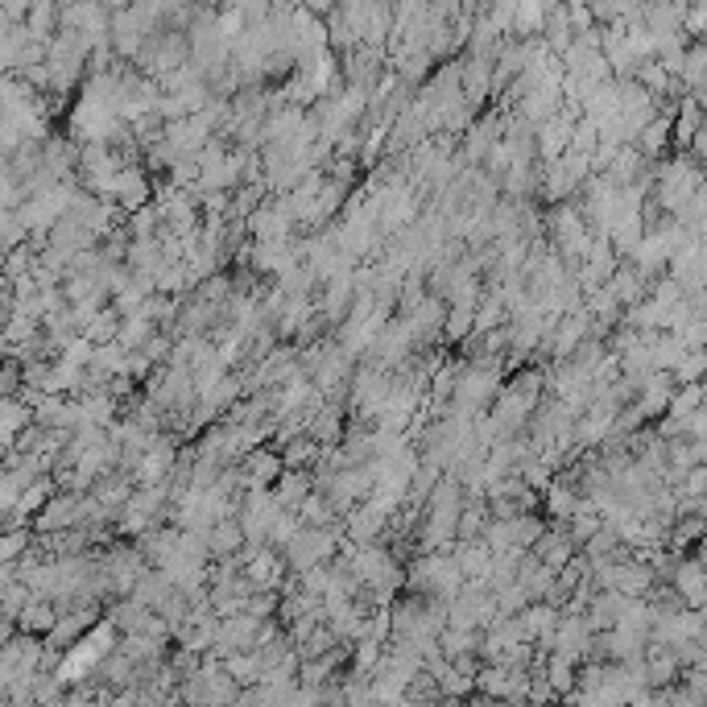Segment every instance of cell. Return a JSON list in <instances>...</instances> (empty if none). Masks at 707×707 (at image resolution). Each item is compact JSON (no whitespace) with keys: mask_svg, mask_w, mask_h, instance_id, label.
<instances>
[{"mask_svg":"<svg viewBox=\"0 0 707 707\" xmlns=\"http://www.w3.org/2000/svg\"><path fill=\"white\" fill-rule=\"evenodd\" d=\"M311 438H314V443H327V438H339V418H335V414H323V418H319V422H314Z\"/></svg>","mask_w":707,"mask_h":707,"instance_id":"4fadbf2b","label":"cell"},{"mask_svg":"<svg viewBox=\"0 0 707 707\" xmlns=\"http://www.w3.org/2000/svg\"><path fill=\"white\" fill-rule=\"evenodd\" d=\"M133 228H137V236H141V240H146L149 236V228H153V211H137V220H133Z\"/></svg>","mask_w":707,"mask_h":707,"instance_id":"e0dca14e","label":"cell"},{"mask_svg":"<svg viewBox=\"0 0 707 707\" xmlns=\"http://www.w3.org/2000/svg\"><path fill=\"white\" fill-rule=\"evenodd\" d=\"M674 583L691 604H704L707 600V567L699 559H683L679 571H674Z\"/></svg>","mask_w":707,"mask_h":707,"instance_id":"7a4b0ae2","label":"cell"},{"mask_svg":"<svg viewBox=\"0 0 707 707\" xmlns=\"http://www.w3.org/2000/svg\"><path fill=\"white\" fill-rule=\"evenodd\" d=\"M282 459H286V472H298V468L307 472L314 459H319V443L314 438H294Z\"/></svg>","mask_w":707,"mask_h":707,"instance_id":"ba28073f","label":"cell"},{"mask_svg":"<svg viewBox=\"0 0 707 707\" xmlns=\"http://www.w3.org/2000/svg\"><path fill=\"white\" fill-rule=\"evenodd\" d=\"M438 707H468L463 699H447V704H438Z\"/></svg>","mask_w":707,"mask_h":707,"instance_id":"ac0fdd59","label":"cell"},{"mask_svg":"<svg viewBox=\"0 0 707 707\" xmlns=\"http://www.w3.org/2000/svg\"><path fill=\"white\" fill-rule=\"evenodd\" d=\"M25 542H29V534H22V530H13V534H9V542H4V559H13V555L22 550Z\"/></svg>","mask_w":707,"mask_h":707,"instance_id":"2e32d148","label":"cell"},{"mask_svg":"<svg viewBox=\"0 0 707 707\" xmlns=\"http://www.w3.org/2000/svg\"><path fill=\"white\" fill-rule=\"evenodd\" d=\"M679 364H683V369H679V373H674V381H683V389H686V385H691V381H695V376H704V373H707V352L683 356V360H679Z\"/></svg>","mask_w":707,"mask_h":707,"instance_id":"8fae6325","label":"cell"},{"mask_svg":"<svg viewBox=\"0 0 707 707\" xmlns=\"http://www.w3.org/2000/svg\"><path fill=\"white\" fill-rule=\"evenodd\" d=\"M87 339H91V344H112V339H121V335H116V311H108L104 319H91Z\"/></svg>","mask_w":707,"mask_h":707,"instance_id":"30bf717a","label":"cell"},{"mask_svg":"<svg viewBox=\"0 0 707 707\" xmlns=\"http://www.w3.org/2000/svg\"><path fill=\"white\" fill-rule=\"evenodd\" d=\"M468 327H472V311L463 307V311L451 314V323H447V335H451V339H459V335H468Z\"/></svg>","mask_w":707,"mask_h":707,"instance_id":"5bb4252c","label":"cell"},{"mask_svg":"<svg viewBox=\"0 0 707 707\" xmlns=\"http://www.w3.org/2000/svg\"><path fill=\"white\" fill-rule=\"evenodd\" d=\"M580 505H583V500L575 497L571 488H562V484H555V488H550V497H546V509H550L555 518H562V521L575 518V513H580Z\"/></svg>","mask_w":707,"mask_h":707,"instance_id":"9c48e42d","label":"cell"},{"mask_svg":"<svg viewBox=\"0 0 707 707\" xmlns=\"http://www.w3.org/2000/svg\"><path fill=\"white\" fill-rule=\"evenodd\" d=\"M17 381H22V364L9 360V364H4V397H9V401H13V394H17Z\"/></svg>","mask_w":707,"mask_h":707,"instance_id":"9a60e30c","label":"cell"},{"mask_svg":"<svg viewBox=\"0 0 707 707\" xmlns=\"http://www.w3.org/2000/svg\"><path fill=\"white\" fill-rule=\"evenodd\" d=\"M286 476V459L273 456V451H252L249 456V484L252 488H265L273 480Z\"/></svg>","mask_w":707,"mask_h":707,"instance_id":"5b68a950","label":"cell"},{"mask_svg":"<svg viewBox=\"0 0 707 707\" xmlns=\"http://www.w3.org/2000/svg\"><path fill=\"white\" fill-rule=\"evenodd\" d=\"M670 128H674V121H649L645 133H637V153L642 158H658L666 149V141H670Z\"/></svg>","mask_w":707,"mask_h":707,"instance_id":"52a82bcc","label":"cell"},{"mask_svg":"<svg viewBox=\"0 0 707 707\" xmlns=\"http://www.w3.org/2000/svg\"><path fill=\"white\" fill-rule=\"evenodd\" d=\"M704 394H707V385H704Z\"/></svg>","mask_w":707,"mask_h":707,"instance_id":"d6986e66","label":"cell"},{"mask_svg":"<svg viewBox=\"0 0 707 707\" xmlns=\"http://www.w3.org/2000/svg\"><path fill=\"white\" fill-rule=\"evenodd\" d=\"M34 525H38V530H42V534H54V530H59V525H71V530H75V525H79V497H54L50 500V509H46V513H38V521H34Z\"/></svg>","mask_w":707,"mask_h":707,"instance_id":"6da1fadb","label":"cell"},{"mask_svg":"<svg viewBox=\"0 0 707 707\" xmlns=\"http://www.w3.org/2000/svg\"><path fill=\"white\" fill-rule=\"evenodd\" d=\"M571 683H575V679H571V658L559 654V658L550 662V686H555V691H571Z\"/></svg>","mask_w":707,"mask_h":707,"instance_id":"7c38bea8","label":"cell"},{"mask_svg":"<svg viewBox=\"0 0 707 707\" xmlns=\"http://www.w3.org/2000/svg\"><path fill=\"white\" fill-rule=\"evenodd\" d=\"M22 624L29 637H34V633H54V629H59V608L46 600V596H34V600L25 604Z\"/></svg>","mask_w":707,"mask_h":707,"instance_id":"277c9868","label":"cell"},{"mask_svg":"<svg viewBox=\"0 0 707 707\" xmlns=\"http://www.w3.org/2000/svg\"><path fill=\"white\" fill-rule=\"evenodd\" d=\"M311 497V476L307 472H286V476L277 480V505H282V513H298L302 505Z\"/></svg>","mask_w":707,"mask_h":707,"instance_id":"3957f363","label":"cell"},{"mask_svg":"<svg viewBox=\"0 0 707 707\" xmlns=\"http://www.w3.org/2000/svg\"><path fill=\"white\" fill-rule=\"evenodd\" d=\"M249 538L245 534V525H240V518L236 521H220L215 530L208 534V550H215V555H224V559H232V550H240V542Z\"/></svg>","mask_w":707,"mask_h":707,"instance_id":"8992f818","label":"cell"}]
</instances>
